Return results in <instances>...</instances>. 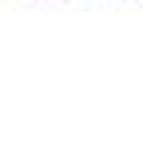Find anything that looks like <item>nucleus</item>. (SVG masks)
Instances as JSON below:
<instances>
[]
</instances>
